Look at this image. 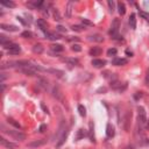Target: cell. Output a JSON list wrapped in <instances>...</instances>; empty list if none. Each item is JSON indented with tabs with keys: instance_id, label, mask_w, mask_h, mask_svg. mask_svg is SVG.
Listing matches in <instances>:
<instances>
[{
	"instance_id": "obj_4",
	"label": "cell",
	"mask_w": 149,
	"mask_h": 149,
	"mask_svg": "<svg viewBox=\"0 0 149 149\" xmlns=\"http://www.w3.org/2000/svg\"><path fill=\"white\" fill-rule=\"evenodd\" d=\"M18 71L19 72H21V73H23V74H26V76H35V74H37V71L32 67V64L29 65V67H24V68H20V69H18Z\"/></svg>"
},
{
	"instance_id": "obj_22",
	"label": "cell",
	"mask_w": 149,
	"mask_h": 149,
	"mask_svg": "<svg viewBox=\"0 0 149 149\" xmlns=\"http://www.w3.org/2000/svg\"><path fill=\"white\" fill-rule=\"evenodd\" d=\"M68 134H69V129H67L63 134H62L61 139H59V140H58V142L56 143V147H61L62 144H63V143L65 142V140H67V138H68Z\"/></svg>"
},
{
	"instance_id": "obj_20",
	"label": "cell",
	"mask_w": 149,
	"mask_h": 149,
	"mask_svg": "<svg viewBox=\"0 0 149 149\" xmlns=\"http://www.w3.org/2000/svg\"><path fill=\"white\" fill-rule=\"evenodd\" d=\"M7 53H8L9 55H19V54L21 53V48H20L19 44H15L13 48H11L9 50H7Z\"/></svg>"
},
{
	"instance_id": "obj_25",
	"label": "cell",
	"mask_w": 149,
	"mask_h": 149,
	"mask_svg": "<svg viewBox=\"0 0 149 149\" xmlns=\"http://www.w3.org/2000/svg\"><path fill=\"white\" fill-rule=\"evenodd\" d=\"M118 12H119V14L120 15H125V13H126V6H125V4L123 3H118Z\"/></svg>"
},
{
	"instance_id": "obj_5",
	"label": "cell",
	"mask_w": 149,
	"mask_h": 149,
	"mask_svg": "<svg viewBox=\"0 0 149 149\" xmlns=\"http://www.w3.org/2000/svg\"><path fill=\"white\" fill-rule=\"evenodd\" d=\"M131 120H132V112L127 111L125 117H123V121H122V127L126 132L129 131V126H131Z\"/></svg>"
},
{
	"instance_id": "obj_39",
	"label": "cell",
	"mask_w": 149,
	"mask_h": 149,
	"mask_svg": "<svg viewBox=\"0 0 149 149\" xmlns=\"http://www.w3.org/2000/svg\"><path fill=\"white\" fill-rule=\"evenodd\" d=\"M0 42H1V45H4V44H6V43H8L11 41H9V39H7L5 35H0Z\"/></svg>"
},
{
	"instance_id": "obj_36",
	"label": "cell",
	"mask_w": 149,
	"mask_h": 149,
	"mask_svg": "<svg viewBox=\"0 0 149 149\" xmlns=\"http://www.w3.org/2000/svg\"><path fill=\"white\" fill-rule=\"evenodd\" d=\"M71 50L74 51V53H79V51H82V47L79 44H72Z\"/></svg>"
},
{
	"instance_id": "obj_32",
	"label": "cell",
	"mask_w": 149,
	"mask_h": 149,
	"mask_svg": "<svg viewBox=\"0 0 149 149\" xmlns=\"http://www.w3.org/2000/svg\"><path fill=\"white\" fill-rule=\"evenodd\" d=\"M89 127H90V129H89V136H90L91 141L93 142V141H94V136H93V123H92V122H90Z\"/></svg>"
},
{
	"instance_id": "obj_38",
	"label": "cell",
	"mask_w": 149,
	"mask_h": 149,
	"mask_svg": "<svg viewBox=\"0 0 149 149\" xmlns=\"http://www.w3.org/2000/svg\"><path fill=\"white\" fill-rule=\"evenodd\" d=\"M107 4H108V7H109V12H111V13H113V12H114V6H115L114 1H113V0H108Z\"/></svg>"
},
{
	"instance_id": "obj_17",
	"label": "cell",
	"mask_w": 149,
	"mask_h": 149,
	"mask_svg": "<svg viewBox=\"0 0 149 149\" xmlns=\"http://www.w3.org/2000/svg\"><path fill=\"white\" fill-rule=\"evenodd\" d=\"M115 132H114V127L111 125V123H107V126H106V135H107V138L112 139L114 136Z\"/></svg>"
},
{
	"instance_id": "obj_6",
	"label": "cell",
	"mask_w": 149,
	"mask_h": 149,
	"mask_svg": "<svg viewBox=\"0 0 149 149\" xmlns=\"http://www.w3.org/2000/svg\"><path fill=\"white\" fill-rule=\"evenodd\" d=\"M53 97L56 98L57 100H59V102H64L63 93H62V91H61V89L58 88V86H55V88L53 89Z\"/></svg>"
},
{
	"instance_id": "obj_18",
	"label": "cell",
	"mask_w": 149,
	"mask_h": 149,
	"mask_svg": "<svg viewBox=\"0 0 149 149\" xmlns=\"http://www.w3.org/2000/svg\"><path fill=\"white\" fill-rule=\"evenodd\" d=\"M73 6H74L73 1H69V3L67 4V7H65V15H67V18H71Z\"/></svg>"
},
{
	"instance_id": "obj_19",
	"label": "cell",
	"mask_w": 149,
	"mask_h": 149,
	"mask_svg": "<svg viewBox=\"0 0 149 149\" xmlns=\"http://www.w3.org/2000/svg\"><path fill=\"white\" fill-rule=\"evenodd\" d=\"M44 35H45V39H48V40H51V41H56V40L61 39V36H59V35L54 34V33H50V32H48V30L44 33Z\"/></svg>"
},
{
	"instance_id": "obj_51",
	"label": "cell",
	"mask_w": 149,
	"mask_h": 149,
	"mask_svg": "<svg viewBox=\"0 0 149 149\" xmlns=\"http://www.w3.org/2000/svg\"><path fill=\"white\" fill-rule=\"evenodd\" d=\"M148 142H149V141H148Z\"/></svg>"
},
{
	"instance_id": "obj_37",
	"label": "cell",
	"mask_w": 149,
	"mask_h": 149,
	"mask_svg": "<svg viewBox=\"0 0 149 149\" xmlns=\"http://www.w3.org/2000/svg\"><path fill=\"white\" fill-rule=\"evenodd\" d=\"M139 13H140V15H141L144 20H147V21L149 22V13H148V12H144V11H139Z\"/></svg>"
},
{
	"instance_id": "obj_46",
	"label": "cell",
	"mask_w": 149,
	"mask_h": 149,
	"mask_svg": "<svg viewBox=\"0 0 149 149\" xmlns=\"http://www.w3.org/2000/svg\"><path fill=\"white\" fill-rule=\"evenodd\" d=\"M135 99H139V98H142V93L141 92H136V94H134Z\"/></svg>"
},
{
	"instance_id": "obj_34",
	"label": "cell",
	"mask_w": 149,
	"mask_h": 149,
	"mask_svg": "<svg viewBox=\"0 0 149 149\" xmlns=\"http://www.w3.org/2000/svg\"><path fill=\"white\" fill-rule=\"evenodd\" d=\"M117 53H118V50L115 48H109L108 50H107V56H109V57H112V56H115L117 55Z\"/></svg>"
},
{
	"instance_id": "obj_15",
	"label": "cell",
	"mask_w": 149,
	"mask_h": 149,
	"mask_svg": "<svg viewBox=\"0 0 149 149\" xmlns=\"http://www.w3.org/2000/svg\"><path fill=\"white\" fill-rule=\"evenodd\" d=\"M102 53H103V50H102V48L100 47H92L91 49H90V51H89V54L91 55V56H100L102 55Z\"/></svg>"
},
{
	"instance_id": "obj_11",
	"label": "cell",
	"mask_w": 149,
	"mask_h": 149,
	"mask_svg": "<svg viewBox=\"0 0 149 149\" xmlns=\"http://www.w3.org/2000/svg\"><path fill=\"white\" fill-rule=\"evenodd\" d=\"M47 72L54 74V76H56V77H58V78H62V77L64 76V71L58 70V69H53V68H50V69H47Z\"/></svg>"
},
{
	"instance_id": "obj_12",
	"label": "cell",
	"mask_w": 149,
	"mask_h": 149,
	"mask_svg": "<svg viewBox=\"0 0 149 149\" xmlns=\"http://www.w3.org/2000/svg\"><path fill=\"white\" fill-rule=\"evenodd\" d=\"M127 59L126 58H120V57H115L113 61H112V64L117 65V67H121V65H126L127 64Z\"/></svg>"
},
{
	"instance_id": "obj_33",
	"label": "cell",
	"mask_w": 149,
	"mask_h": 149,
	"mask_svg": "<svg viewBox=\"0 0 149 149\" xmlns=\"http://www.w3.org/2000/svg\"><path fill=\"white\" fill-rule=\"evenodd\" d=\"M82 23H83V26H89V27H93L94 26V23L88 19H82Z\"/></svg>"
},
{
	"instance_id": "obj_7",
	"label": "cell",
	"mask_w": 149,
	"mask_h": 149,
	"mask_svg": "<svg viewBox=\"0 0 149 149\" xmlns=\"http://www.w3.org/2000/svg\"><path fill=\"white\" fill-rule=\"evenodd\" d=\"M0 143H1V146H4L5 148H7V149H16V148H18V144H15V143H13V142L6 140L5 138L0 139Z\"/></svg>"
},
{
	"instance_id": "obj_21",
	"label": "cell",
	"mask_w": 149,
	"mask_h": 149,
	"mask_svg": "<svg viewBox=\"0 0 149 149\" xmlns=\"http://www.w3.org/2000/svg\"><path fill=\"white\" fill-rule=\"evenodd\" d=\"M36 23H37V26H39V28H40L41 30H43L44 33L47 32V27H48V24H47V22H45L43 19H37Z\"/></svg>"
},
{
	"instance_id": "obj_35",
	"label": "cell",
	"mask_w": 149,
	"mask_h": 149,
	"mask_svg": "<svg viewBox=\"0 0 149 149\" xmlns=\"http://www.w3.org/2000/svg\"><path fill=\"white\" fill-rule=\"evenodd\" d=\"M78 112H79V114H80L82 117H85V115H86V108H85L83 105H79V106H78Z\"/></svg>"
},
{
	"instance_id": "obj_1",
	"label": "cell",
	"mask_w": 149,
	"mask_h": 149,
	"mask_svg": "<svg viewBox=\"0 0 149 149\" xmlns=\"http://www.w3.org/2000/svg\"><path fill=\"white\" fill-rule=\"evenodd\" d=\"M119 28H120V20L114 19L112 24H111V27H109L108 34L113 40H121L122 41V39H120V36H119Z\"/></svg>"
},
{
	"instance_id": "obj_47",
	"label": "cell",
	"mask_w": 149,
	"mask_h": 149,
	"mask_svg": "<svg viewBox=\"0 0 149 149\" xmlns=\"http://www.w3.org/2000/svg\"><path fill=\"white\" fill-rule=\"evenodd\" d=\"M41 107H42V109H43V111H44V112H45V113H48V108H47V107H45V105H44V104H43V103H42V104H41Z\"/></svg>"
},
{
	"instance_id": "obj_24",
	"label": "cell",
	"mask_w": 149,
	"mask_h": 149,
	"mask_svg": "<svg viewBox=\"0 0 149 149\" xmlns=\"http://www.w3.org/2000/svg\"><path fill=\"white\" fill-rule=\"evenodd\" d=\"M37 84H39V86H41L43 90H48V88H49V83L45 78H39V83Z\"/></svg>"
},
{
	"instance_id": "obj_28",
	"label": "cell",
	"mask_w": 149,
	"mask_h": 149,
	"mask_svg": "<svg viewBox=\"0 0 149 149\" xmlns=\"http://www.w3.org/2000/svg\"><path fill=\"white\" fill-rule=\"evenodd\" d=\"M21 36H22V37H24V39H33L34 34H33L30 30H24V32H22V33H21Z\"/></svg>"
},
{
	"instance_id": "obj_29",
	"label": "cell",
	"mask_w": 149,
	"mask_h": 149,
	"mask_svg": "<svg viewBox=\"0 0 149 149\" xmlns=\"http://www.w3.org/2000/svg\"><path fill=\"white\" fill-rule=\"evenodd\" d=\"M84 136H86V132H85V129H83V128L78 129L76 139H77V140H80V139H83V138H84Z\"/></svg>"
},
{
	"instance_id": "obj_31",
	"label": "cell",
	"mask_w": 149,
	"mask_h": 149,
	"mask_svg": "<svg viewBox=\"0 0 149 149\" xmlns=\"http://www.w3.org/2000/svg\"><path fill=\"white\" fill-rule=\"evenodd\" d=\"M71 29L73 32H83L85 29V26H78V24H73V26H71Z\"/></svg>"
},
{
	"instance_id": "obj_13",
	"label": "cell",
	"mask_w": 149,
	"mask_h": 149,
	"mask_svg": "<svg viewBox=\"0 0 149 149\" xmlns=\"http://www.w3.org/2000/svg\"><path fill=\"white\" fill-rule=\"evenodd\" d=\"M88 40L89 41H93V42H103L104 41V37L100 34H92L88 36Z\"/></svg>"
},
{
	"instance_id": "obj_49",
	"label": "cell",
	"mask_w": 149,
	"mask_h": 149,
	"mask_svg": "<svg viewBox=\"0 0 149 149\" xmlns=\"http://www.w3.org/2000/svg\"><path fill=\"white\" fill-rule=\"evenodd\" d=\"M125 149H133V147H132V146H127Z\"/></svg>"
},
{
	"instance_id": "obj_43",
	"label": "cell",
	"mask_w": 149,
	"mask_h": 149,
	"mask_svg": "<svg viewBox=\"0 0 149 149\" xmlns=\"http://www.w3.org/2000/svg\"><path fill=\"white\" fill-rule=\"evenodd\" d=\"M146 84H147V86H149V68H148L147 73H146Z\"/></svg>"
},
{
	"instance_id": "obj_44",
	"label": "cell",
	"mask_w": 149,
	"mask_h": 149,
	"mask_svg": "<svg viewBox=\"0 0 149 149\" xmlns=\"http://www.w3.org/2000/svg\"><path fill=\"white\" fill-rule=\"evenodd\" d=\"M16 19H18V20H19V21H20V22L23 24V26H27V21H24V20H23V18H21V16H18Z\"/></svg>"
},
{
	"instance_id": "obj_40",
	"label": "cell",
	"mask_w": 149,
	"mask_h": 149,
	"mask_svg": "<svg viewBox=\"0 0 149 149\" xmlns=\"http://www.w3.org/2000/svg\"><path fill=\"white\" fill-rule=\"evenodd\" d=\"M54 18H55V20H57V21H61L62 19H61V15H59V12H58V9H56V8H54Z\"/></svg>"
},
{
	"instance_id": "obj_8",
	"label": "cell",
	"mask_w": 149,
	"mask_h": 149,
	"mask_svg": "<svg viewBox=\"0 0 149 149\" xmlns=\"http://www.w3.org/2000/svg\"><path fill=\"white\" fill-rule=\"evenodd\" d=\"M91 64H92L94 68H97V69H102V68H104V67L106 65V61H105V59L94 58V59H92Z\"/></svg>"
},
{
	"instance_id": "obj_10",
	"label": "cell",
	"mask_w": 149,
	"mask_h": 149,
	"mask_svg": "<svg viewBox=\"0 0 149 149\" xmlns=\"http://www.w3.org/2000/svg\"><path fill=\"white\" fill-rule=\"evenodd\" d=\"M47 143V140L45 139H41V140H36V141H33V142H29L28 143V147L29 148H37V147H42Z\"/></svg>"
},
{
	"instance_id": "obj_16",
	"label": "cell",
	"mask_w": 149,
	"mask_h": 149,
	"mask_svg": "<svg viewBox=\"0 0 149 149\" xmlns=\"http://www.w3.org/2000/svg\"><path fill=\"white\" fill-rule=\"evenodd\" d=\"M63 62H67L69 65H78L79 64V61L77 58H70V57H62L61 58Z\"/></svg>"
},
{
	"instance_id": "obj_14",
	"label": "cell",
	"mask_w": 149,
	"mask_h": 149,
	"mask_svg": "<svg viewBox=\"0 0 149 149\" xmlns=\"http://www.w3.org/2000/svg\"><path fill=\"white\" fill-rule=\"evenodd\" d=\"M50 50H51V53H55V54H59V53H62L64 50V47L62 45V44H51L50 45Z\"/></svg>"
},
{
	"instance_id": "obj_2",
	"label": "cell",
	"mask_w": 149,
	"mask_h": 149,
	"mask_svg": "<svg viewBox=\"0 0 149 149\" xmlns=\"http://www.w3.org/2000/svg\"><path fill=\"white\" fill-rule=\"evenodd\" d=\"M138 122H139V126L140 127H143L147 125V113H146V109L144 107L142 106H139L138 107Z\"/></svg>"
},
{
	"instance_id": "obj_27",
	"label": "cell",
	"mask_w": 149,
	"mask_h": 149,
	"mask_svg": "<svg viewBox=\"0 0 149 149\" xmlns=\"http://www.w3.org/2000/svg\"><path fill=\"white\" fill-rule=\"evenodd\" d=\"M135 14H131L129 16V24H131V28L132 29H135L136 28V19H135Z\"/></svg>"
},
{
	"instance_id": "obj_45",
	"label": "cell",
	"mask_w": 149,
	"mask_h": 149,
	"mask_svg": "<svg viewBox=\"0 0 149 149\" xmlns=\"http://www.w3.org/2000/svg\"><path fill=\"white\" fill-rule=\"evenodd\" d=\"M45 129H47V126H45V125H41V127L39 128V132H40V133H43Z\"/></svg>"
},
{
	"instance_id": "obj_42",
	"label": "cell",
	"mask_w": 149,
	"mask_h": 149,
	"mask_svg": "<svg viewBox=\"0 0 149 149\" xmlns=\"http://www.w3.org/2000/svg\"><path fill=\"white\" fill-rule=\"evenodd\" d=\"M68 41H76V42H78L79 41V37H76V36H69L68 37Z\"/></svg>"
},
{
	"instance_id": "obj_48",
	"label": "cell",
	"mask_w": 149,
	"mask_h": 149,
	"mask_svg": "<svg viewBox=\"0 0 149 149\" xmlns=\"http://www.w3.org/2000/svg\"><path fill=\"white\" fill-rule=\"evenodd\" d=\"M126 54H127V55H128L129 57H132V56H133V53H132V51L129 50V49H127V50H126Z\"/></svg>"
},
{
	"instance_id": "obj_3",
	"label": "cell",
	"mask_w": 149,
	"mask_h": 149,
	"mask_svg": "<svg viewBox=\"0 0 149 149\" xmlns=\"http://www.w3.org/2000/svg\"><path fill=\"white\" fill-rule=\"evenodd\" d=\"M1 128H3V132L4 133H6V134H8V135H11L12 138H14L15 140H20V141H22V140H24L26 139V135H24L21 131H12V129H5V127L4 126H1Z\"/></svg>"
},
{
	"instance_id": "obj_23",
	"label": "cell",
	"mask_w": 149,
	"mask_h": 149,
	"mask_svg": "<svg viewBox=\"0 0 149 149\" xmlns=\"http://www.w3.org/2000/svg\"><path fill=\"white\" fill-rule=\"evenodd\" d=\"M43 50H44V48H43V45L42 44H40V43H36V44H34V47H33V51L35 53V54H42L43 53Z\"/></svg>"
},
{
	"instance_id": "obj_41",
	"label": "cell",
	"mask_w": 149,
	"mask_h": 149,
	"mask_svg": "<svg viewBox=\"0 0 149 149\" xmlns=\"http://www.w3.org/2000/svg\"><path fill=\"white\" fill-rule=\"evenodd\" d=\"M56 29H57L58 32H61V33H67V29H65L63 26H57Z\"/></svg>"
},
{
	"instance_id": "obj_26",
	"label": "cell",
	"mask_w": 149,
	"mask_h": 149,
	"mask_svg": "<svg viewBox=\"0 0 149 149\" xmlns=\"http://www.w3.org/2000/svg\"><path fill=\"white\" fill-rule=\"evenodd\" d=\"M0 4H1L3 6L8 7V8H14V7H15V3H13V1H7V0H1V1H0Z\"/></svg>"
},
{
	"instance_id": "obj_30",
	"label": "cell",
	"mask_w": 149,
	"mask_h": 149,
	"mask_svg": "<svg viewBox=\"0 0 149 149\" xmlns=\"http://www.w3.org/2000/svg\"><path fill=\"white\" fill-rule=\"evenodd\" d=\"M7 121H8V123H11V125H13L15 128H18V129H20L21 128V126H20V123L19 122H16L14 119H12V118H8L7 119Z\"/></svg>"
},
{
	"instance_id": "obj_50",
	"label": "cell",
	"mask_w": 149,
	"mask_h": 149,
	"mask_svg": "<svg viewBox=\"0 0 149 149\" xmlns=\"http://www.w3.org/2000/svg\"><path fill=\"white\" fill-rule=\"evenodd\" d=\"M148 127H149V121H148Z\"/></svg>"
},
{
	"instance_id": "obj_9",
	"label": "cell",
	"mask_w": 149,
	"mask_h": 149,
	"mask_svg": "<svg viewBox=\"0 0 149 149\" xmlns=\"http://www.w3.org/2000/svg\"><path fill=\"white\" fill-rule=\"evenodd\" d=\"M0 28H1L3 30H7V32H19V27L14 26V24L1 23V24H0Z\"/></svg>"
}]
</instances>
